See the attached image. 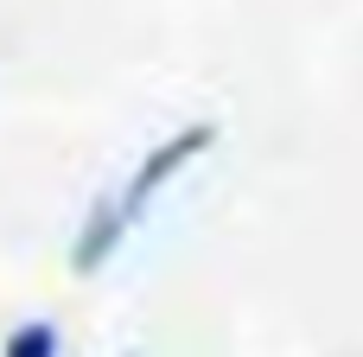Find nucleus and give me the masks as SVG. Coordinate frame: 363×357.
Returning <instances> with one entry per match:
<instances>
[{"label":"nucleus","mask_w":363,"mask_h":357,"mask_svg":"<svg viewBox=\"0 0 363 357\" xmlns=\"http://www.w3.org/2000/svg\"><path fill=\"white\" fill-rule=\"evenodd\" d=\"M211 147H217V121H185V128H172L166 141H153V147L134 160L128 179H115V185H102V192L89 198V211H83V224H77V236H70V268H77L83 281L102 275V268L128 249V236L153 217V204H160Z\"/></svg>","instance_id":"obj_1"},{"label":"nucleus","mask_w":363,"mask_h":357,"mask_svg":"<svg viewBox=\"0 0 363 357\" xmlns=\"http://www.w3.org/2000/svg\"><path fill=\"white\" fill-rule=\"evenodd\" d=\"M0 357H64V332H57L51 319H26V326L6 332Z\"/></svg>","instance_id":"obj_2"}]
</instances>
